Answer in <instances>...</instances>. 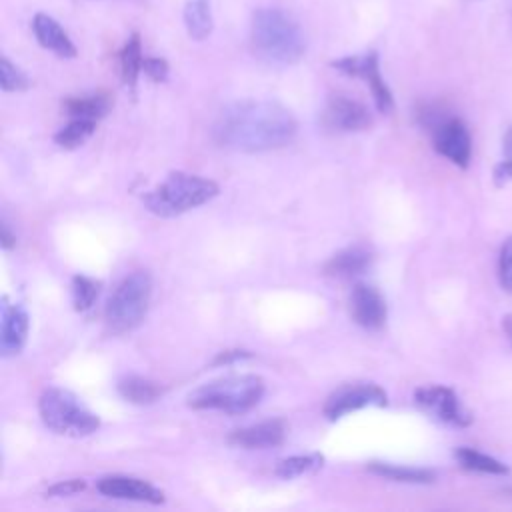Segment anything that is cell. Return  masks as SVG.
I'll use <instances>...</instances> for the list:
<instances>
[{"mask_svg": "<svg viewBox=\"0 0 512 512\" xmlns=\"http://www.w3.org/2000/svg\"><path fill=\"white\" fill-rule=\"evenodd\" d=\"M296 134L288 108L270 100H238L224 106L214 124V140L236 152H266L286 146Z\"/></svg>", "mask_w": 512, "mask_h": 512, "instance_id": "6da1fadb", "label": "cell"}, {"mask_svg": "<svg viewBox=\"0 0 512 512\" xmlns=\"http://www.w3.org/2000/svg\"><path fill=\"white\" fill-rule=\"evenodd\" d=\"M254 52L272 64H294L306 50L300 26L278 8H260L252 16Z\"/></svg>", "mask_w": 512, "mask_h": 512, "instance_id": "7a4b0ae2", "label": "cell"}, {"mask_svg": "<svg viewBox=\"0 0 512 512\" xmlns=\"http://www.w3.org/2000/svg\"><path fill=\"white\" fill-rule=\"evenodd\" d=\"M218 192V184L210 178L188 172H170L158 186L146 192L142 200L152 214L172 218L210 202Z\"/></svg>", "mask_w": 512, "mask_h": 512, "instance_id": "3957f363", "label": "cell"}, {"mask_svg": "<svg viewBox=\"0 0 512 512\" xmlns=\"http://www.w3.org/2000/svg\"><path fill=\"white\" fill-rule=\"evenodd\" d=\"M264 396V380L256 374H234L216 378L188 394V406L194 410H220L226 414H244Z\"/></svg>", "mask_w": 512, "mask_h": 512, "instance_id": "277c9868", "label": "cell"}, {"mask_svg": "<svg viewBox=\"0 0 512 512\" xmlns=\"http://www.w3.org/2000/svg\"><path fill=\"white\" fill-rule=\"evenodd\" d=\"M38 412L44 426L62 436H88L100 426V418L90 412L76 394L58 386L46 388L40 394Z\"/></svg>", "mask_w": 512, "mask_h": 512, "instance_id": "5b68a950", "label": "cell"}, {"mask_svg": "<svg viewBox=\"0 0 512 512\" xmlns=\"http://www.w3.org/2000/svg\"><path fill=\"white\" fill-rule=\"evenodd\" d=\"M152 296V278L148 272L138 270L126 276L116 290L112 292L108 304H106V324L114 334L130 332L136 328L150 304Z\"/></svg>", "mask_w": 512, "mask_h": 512, "instance_id": "8992f818", "label": "cell"}, {"mask_svg": "<svg viewBox=\"0 0 512 512\" xmlns=\"http://www.w3.org/2000/svg\"><path fill=\"white\" fill-rule=\"evenodd\" d=\"M332 68L340 70L342 74L362 78L370 86L376 108L380 112H390L394 108V98H392V92L388 90L386 82L382 80L376 52H368V54H362V56H346V58L334 60Z\"/></svg>", "mask_w": 512, "mask_h": 512, "instance_id": "52a82bcc", "label": "cell"}, {"mask_svg": "<svg viewBox=\"0 0 512 512\" xmlns=\"http://www.w3.org/2000/svg\"><path fill=\"white\" fill-rule=\"evenodd\" d=\"M388 396L386 392L376 384H346L334 390L326 404H324V416L328 420H338L346 416L348 412L366 408V406H386Z\"/></svg>", "mask_w": 512, "mask_h": 512, "instance_id": "ba28073f", "label": "cell"}, {"mask_svg": "<svg viewBox=\"0 0 512 512\" xmlns=\"http://www.w3.org/2000/svg\"><path fill=\"white\" fill-rule=\"evenodd\" d=\"M414 400L444 424L462 428L472 422V414L460 404L456 392L446 386H422L414 392Z\"/></svg>", "mask_w": 512, "mask_h": 512, "instance_id": "9c48e42d", "label": "cell"}, {"mask_svg": "<svg viewBox=\"0 0 512 512\" xmlns=\"http://www.w3.org/2000/svg\"><path fill=\"white\" fill-rule=\"evenodd\" d=\"M434 150L448 158L452 164L466 168L472 156V138L460 118H442L432 128Z\"/></svg>", "mask_w": 512, "mask_h": 512, "instance_id": "30bf717a", "label": "cell"}, {"mask_svg": "<svg viewBox=\"0 0 512 512\" xmlns=\"http://www.w3.org/2000/svg\"><path fill=\"white\" fill-rule=\"evenodd\" d=\"M322 122L332 130L356 132V130L368 128L372 118L368 108L362 102L342 94H334L326 102V108L322 112Z\"/></svg>", "mask_w": 512, "mask_h": 512, "instance_id": "8fae6325", "label": "cell"}, {"mask_svg": "<svg viewBox=\"0 0 512 512\" xmlns=\"http://www.w3.org/2000/svg\"><path fill=\"white\" fill-rule=\"evenodd\" d=\"M350 314L366 330H380L386 322L388 308L382 294L364 282H358L350 294Z\"/></svg>", "mask_w": 512, "mask_h": 512, "instance_id": "7c38bea8", "label": "cell"}, {"mask_svg": "<svg viewBox=\"0 0 512 512\" xmlns=\"http://www.w3.org/2000/svg\"><path fill=\"white\" fill-rule=\"evenodd\" d=\"M96 488L100 494L116 500H136V502H148V504L164 502L162 490H158L150 482H144L132 476H106L98 482Z\"/></svg>", "mask_w": 512, "mask_h": 512, "instance_id": "4fadbf2b", "label": "cell"}, {"mask_svg": "<svg viewBox=\"0 0 512 512\" xmlns=\"http://www.w3.org/2000/svg\"><path fill=\"white\" fill-rule=\"evenodd\" d=\"M30 318L24 306L10 304L8 298L2 300V330H0V350L2 356L18 354L28 336Z\"/></svg>", "mask_w": 512, "mask_h": 512, "instance_id": "5bb4252c", "label": "cell"}, {"mask_svg": "<svg viewBox=\"0 0 512 512\" xmlns=\"http://www.w3.org/2000/svg\"><path fill=\"white\" fill-rule=\"evenodd\" d=\"M286 426L282 420H264L246 428H238L230 434V444L240 448H274L284 442Z\"/></svg>", "mask_w": 512, "mask_h": 512, "instance_id": "9a60e30c", "label": "cell"}, {"mask_svg": "<svg viewBox=\"0 0 512 512\" xmlns=\"http://www.w3.org/2000/svg\"><path fill=\"white\" fill-rule=\"evenodd\" d=\"M32 30L40 46L58 54L60 58H74L76 46L72 44L70 36L62 30V26L48 14H36L32 20Z\"/></svg>", "mask_w": 512, "mask_h": 512, "instance_id": "2e32d148", "label": "cell"}, {"mask_svg": "<svg viewBox=\"0 0 512 512\" xmlns=\"http://www.w3.org/2000/svg\"><path fill=\"white\" fill-rule=\"evenodd\" d=\"M374 256L366 246H348L340 252H336L326 264L324 274L336 276V278H352L362 272H366L372 264Z\"/></svg>", "mask_w": 512, "mask_h": 512, "instance_id": "e0dca14e", "label": "cell"}, {"mask_svg": "<svg viewBox=\"0 0 512 512\" xmlns=\"http://www.w3.org/2000/svg\"><path fill=\"white\" fill-rule=\"evenodd\" d=\"M118 392L124 400L144 406V404H152L160 398L162 386L148 378L130 374V376H124L118 380Z\"/></svg>", "mask_w": 512, "mask_h": 512, "instance_id": "ac0fdd59", "label": "cell"}, {"mask_svg": "<svg viewBox=\"0 0 512 512\" xmlns=\"http://www.w3.org/2000/svg\"><path fill=\"white\" fill-rule=\"evenodd\" d=\"M184 24L194 40H204L212 32V12L208 0H188L184 8Z\"/></svg>", "mask_w": 512, "mask_h": 512, "instance_id": "d6986e66", "label": "cell"}, {"mask_svg": "<svg viewBox=\"0 0 512 512\" xmlns=\"http://www.w3.org/2000/svg\"><path fill=\"white\" fill-rule=\"evenodd\" d=\"M368 470L390 478L394 482H408V484H428L434 482L436 474L426 468H410V466H398V464H386V462H370Z\"/></svg>", "mask_w": 512, "mask_h": 512, "instance_id": "ffe728a7", "label": "cell"}, {"mask_svg": "<svg viewBox=\"0 0 512 512\" xmlns=\"http://www.w3.org/2000/svg\"><path fill=\"white\" fill-rule=\"evenodd\" d=\"M454 458L460 462L462 468L472 470V472L498 474V476L508 474V468H506L500 460H496V458H492V456H488V454H482V452H478V450H474V448L462 446V448H458V450L454 452Z\"/></svg>", "mask_w": 512, "mask_h": 512, "instance_id": "44dd1931", "label": "cell"}, {"mask_svg": "<svg viewBox=\"0 0 512 512\" xmlns=\"http://www.w3.org/2000/svg\"><path fill=\"white\" fill-rule=\"evenodd\" d=\"M64 108L70 118L98 120L110 110V98L106 94H96V96H86V98H70L64 102Z\"/></svg>", "mask_w": 512, "mask_h": 512, "instance_id": "7402d4cb", "label": "cell"}, {"mask_svg": "<svg viewBox=\"0 0 512 512\" xmlns=\"http://www.w3.org/2000/svg\"><path fill=\"white\" fill-rule=\"evenodd\" d=\"M142 48H140V36L132 34L128 42L124 44L120 52V70H122V80L128 88H134L138 82V74L142 72Z\"/></svg>", "mask_w": 512, "mask_h": 512, "instance_id": "603a6c76", "label": "cell"}, {"mask_svg": "<svg viewBox=\"0 0 512 512\" xmlns=\"http://www.w3.org/2000/svg\"><path fill=\"white\" fill-rule=\"evenodd\" d=\"M96 130V120H86V118H72L64 128H60L54 134V142L62 148H78L84 144Z\"/></svg>", "mask_w": 512, "mask_h": 512, "instance_id": "cb8c5ba5", "label": "cell"}, {"mask_svg": "<svg viewBox=\"0 0 512 512\" xmlns=\"http://www.w3.org/2000/svg\"><path fill=\"white\" fill-rule=\"evenodd\" d=\"M100 288H102V282L96 280V278H90V276H74L72 278V302H74V308L78 312H86L94 306V302L98 300V294H100Z\"/></svg>", "mask_w": 512, "mask_h": 512, "instance_id": "d4e9b609", "label": "cell"}, {"mask_svg": "<svg viewBox=\"0 0 512 512\" xmlns=\"http://www.w3.org/2000/svg\"><path fill=\"white\" fill-rule=\"evenodd\" d=\"M322 456L320 454H298V456H290V458H284L276 464V476L284 478V480H290V478H296V476H302L310 470H316L318 466H322Z\"/></svg>", "mask_w": 512, "mask_h": 512, "instance_id": "484cf974", "label": "cell"}, {"mask_svg": "<svg viewBox=\"0 0 512 512\" xmlns=\"http://www.w3.org/2000/svg\"><path fill=\"white\" fill-rule=\"evenodd\" d=\"M0 84L4 92H20L28 88V78L8 58L0 60Z\"/></svg>", "mask_w": 512, "mask_h": 512, "instance_id": "4316f807", "label": "cell"}, {"mask_svg": "<svg viewBox=\"0 0 512 512\" xmlns=\"http://www.w3.org/2000/svg\"><path fill=\"white\" fill-rule=\"evenodd\" d=\"M504 160L494 168V182L496 186H504L512 182V126L504 134Z\"/></svg>", "mask_w": 512, "mask_h": 512, "instance_id": "83f0119b", "label": "cell"}, {"mask_svg": "<svg viewBox=\"0 0 512 512\" xmlns=\"http://www.w3.org/2000/svg\"><path fill=\"white\" fill-rule=\"evenodd\" d=\"M498 280L506 292H512V236L502 244L498 256Z\"/></svg>", "mask_w": 512, "mask_h": 512, "instance_id": "f1b7e54d", "label": "cell"}, {"mask_svg": "<svg viewBox=\"0 0 512 512\" xmlns=\"http://www.w3.org/2000/svg\"><path fill=\"white\" fill-rule=\"evenodd\" d=\"M142 70L154 82H162V80L168 78V64L162 58H144Z\"/></svg>", "mask_w": 512, "mask_h": 512, "instance_id": "f546056e", "label": "cell"}, {"mask_svg": "<svg viewBox=\"0 0 512 512\" xmlns=\"http://www.w3.org/2000/svg\"><path fill=\"white\" fill-rule=\"evenodd\" d=\"M84 480H78V478H74V480H64V482H58V484H54L52 488H48V496H72V494H76V492H80V490H84Z\"/></svg>", "mask_w": 512, "mask_h": 512, "instance_id": "4dcf8cb0", "label": "cell"}, {"mask_svg": "<svg viewBox=\"0 0 512 512\" xmlns=\"http://www.w3.org/2000/svg\"><path fill=\"white\" fill-rule=\"evenodd\" d=\"M252 354L250 352H246V350H226V352H220L214 360H212V364L214 366H226V364H232V362H236V360H244V358H250Z\"/></svg>", "mask_w": 512, "mask_h": 512, "instance_id": "1f68e13d", "label": "cell"}, {"mask_svg": "<svg viewBox=\"0 0 512 512\" xmlns=\"http://www.w3.org/2000/svg\"><path fill=\"white\" fill-rule=\"evenodd\" d=\"M0 240H2V248L4 250H10L16 244V236L8 230L6 222H2V236H0Z\"/></svg>", "mask_w": 512, "mask_h": 512, "instance_id": "d6a6232c", "label": "cell"}, {"mask_svg": "<svg viewBox=\"0 0 512 512\" xmlns=\"http://www.w3.org/2000/svg\"><path fill=\"white\" fill-rule=\"evenodd\" d=\"M502 330H504L508 342L512 344V314H508V316L502 318Z\"/></svg>", "mask_w": 512, "mask_h": 512, "instance_id": "836d02e7", "label": "cell"}]
</instances>
